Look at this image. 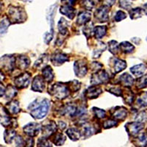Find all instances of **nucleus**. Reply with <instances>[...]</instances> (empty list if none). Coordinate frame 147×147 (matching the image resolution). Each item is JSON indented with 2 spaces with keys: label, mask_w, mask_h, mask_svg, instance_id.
I'll return each mask as SVG.
<instances>
[{
  "label": "nucleus",
  "mask_w": 147,
  "mask_h": 147,
  "mask_svg": "<svg viewBox=\"0 0 147 147\" xmlns=\"http://www.w3.org/2000/svg\"><path fill=\"white\" fill-rule=\"evenodd\" d=\"M135 145L138 147L147 146V132L142 134L133 140Z\"/></svg>",
  "instance_id": "obj_33"
},
{
  "label": "nucleus",
  "mask_w": 147,
  "mask_h": 147,
  "mask_svg": "<svg viewBox=\"0 0 147 147\" xmlns=\"http://www.w3.org/2000/svg\"><path fill=\"white\" fill-rule=\"evenodd\" d=\"M144 13L146 14V15H147V3H146L145 5H144Z\"/></svg>",
  "instance_id": "obj_57"
},
{
  "label": "nucleus",
  "mask_w": 147,
  "mask_h": 147,
  "mask_svg": "<svg viewBox=\"0 0 147 147\" xmlns=\"http://www.w3.org/2000/svg\"><path fill=\"white\" fill-rule=\"evenodd\" d=\"M126 18H127V14H126L124 11H122V10H119V11H117V13H115V17H114V20H115V22H119L122 20H124Z\"/></svg>",
  "instance_id": "obj_50"
},
{
  "label": "nucleus",
  "mask_w": 147,
  "mask_h": 147,
  "mask_svg": "<svg viewBox=\"0 0 147 147\" xmlns=\"http://www.w3.org/2000/svg\"><path fill=\"white\" fill-rule=\"evenodd\" d=\"M91 18V13L89 11H82L79 13L77 19V24L78 25L81 26L83 24H86L90 22Z\"/></svg>",
  "instance_id": "obj_21"
},
{
  "label": "nucleus",
  "mask_w": 147,
  "mask_h": 147,
  "mask_svg": "<svg viewBox=\"0 0 147 147\" xmlns=\"http://www.w3.org/2000/svg\"><path fill=\"white\" fill-rule=\"evenodd\" d=\"M49 94L58 100H63L69 96L71 91L67 83L56 82L49 88Z\"/></svg>",
  "instance_id": "obj_2"
},
{
  "label": "nucleus",
  "mask_w": 147,
  "mask_h": 147,
  "mask_svg": "<svg viewBox=\"0 0 147 147\" xmlns=\"http://www.w3.org/2000/svg\"><path fill=\"white\" fill-rule=\"evenodd\" d=\"M66 135L68 137L73 141H77L81 137V132L80 129L77 128H69L66 130Z\"/></svg>",
  "instance_id": "obj_24"
},
{
  "label": "nucleus",
  "mask_w": 147,
  "mask_h": 147,
  "mask_svg": "<svg viewBox=\"0 0 147 147\" xmlns=\"http://www.w3.org/2000/svg\"><path fill=\"white\" fill-rule=\"evenodd\" d=\"M109 11H110L109 7L103 5L97 9L94 13L95 19L100 23L107 22L109 20Z\"/></svg>",
  "instance_id": "obj_9"
},
{
  "label": "nucleus",
  "mask_w": 147,
  "mask_h": 147,
  "mask_svg": "<svg viewBox=\"0 0 147 147\" xmlns=\"http://www.w3.org/2000/svg\"><path fill=\"white\" fill-rule=\"evenodd\" d=\"M106 46L105 45L104 43H99V48L94 49V52H93V58H98L100 57L101 54L105 50Z\"/></svg>",
  "instance_id": "obj_46"
},
{
  "label": "nucleus",
  "mask_w": 147,
  "mask_h": 147,
  "mask_svg": "<svg viewBox=\"0 0 147 147\" xmlns=\"http://www.w3.org/2000/svg\"><path fill=\"white\" fill-rule=\"evenodd\" d=\"M69 60V57L62 52H55L51 56V62L55 66H59Z\"/></svg>",
  "instance_id": "obj_13"
},
{
  "label": "nucleus",
  "mask_w": 147,
  "mask_h": 147,
  "mask_svg": "<svg viewBox=\"0 0 147 147\" xmlns=\"http://www.w3.org/2000/svg\"><path fill=\"white\" fill-rule=\"evenodd\" d=\"M92 110H93V113L94 114L96 119H102L106 117V111L105 110L97 108V107H93Z\"/></svg>",
  "instance_id": "obj_43"
},
{
  "label": "nucleus",
  "mask_w": 147,
  "mask_h": 147,
  "mask_svg": "<svg viewBox=\"0 0 147 147\" xmlns=\"http://www.w3.org/2000/svg\"><path fill=\"white\" fill-rule=\"evenodd\" d=\"M16 147H24L25 146V141L24 140L22 136H18L15 138Z\"/></svg>",
  "instance_id": "obj_53"
},
{
  "label": "nucleus",
  "mask_w": 147,
  "mask_h": 147,
  "mask_svg": "<svg viewBox=\"0 0 147 147\" xmlns=\"http://www.w3.org/2000/svg\"><path fill=\"white\" fill-rule=\"evenodd\" d=\"M132 43H133V44L138 45V44H140V39L138 38H132Z\"/></svg>",
  "instance_id": "obj_56"
},
{
  "label": "nucleus",
  "mask_w": 147,
  "mask_h": 147,
  "mask_svg": "<svg viewBox=\"0 0 147 147\" xmlns=\"http://www.w3.org/2000/svg\"><path fill=\"white\" fill-rule=\"evenodd\" d=\"M21 1H22V2H29L30 0H21Z\"/></svg>",
  "instance_id": "obj_58"
},
{
  "label": "nucleus",
  "mask_w": 147,
  "mask_h": 147,
  "mask_svg": "<svg viewBox=\"0 0 147 147\" xmlns=\"http://www.w3.org/2000/svg\"><path fill=\"white\" fill-rule=\"evenodd\" d=\"M77 109V107L73 104H66L59 110V113L61 115H69L74 117Z\"/></svg>",
  "instance_id": "obj_17"
},
{
  "label": "nucleus",
  "mask_w": 147,
  "mask_h": 147,
  "mask_svg": "<svg viewBox=\"0 0 147 147\" xmlns=\"http://www.w3.org/2000/svg\"><path fill=\"white\" fill-rule=\"evenodd\" d=\"M115 1L116 0H103V2L105 3V5L110 7L115 4Z\"/></svg>",
  "instance_id": "obj_54"
},
{
  "label": "nucleus",
  "mask_w": 147,
  "mask_h": 147,
  "mask_svg": "<svg viewBox=\"0 0 147 147\" xmlns=\"http://www.w3.org/2000/svg\"><path fill=\"white\" fill-rule=\"evenodd\" d=\"M102 64L99 62H94L90 64V70L93 72H98L102 70Z\"/></svg>",
  "instance_id": "obj_52"
},
{
  "label": "nucleus",
  "mask_w": 147,
  "mask_h": 147,
  "mask_svg": "<svg viewBox=\"0 0 147 147\" xmlns=\"http://www.w3.org/2000/svg\"><path fill=\"white\" fill-rule=\"evenodd\" d=\"M10 114L7 113V110L2 108L1 106V124L5 127H10L14 126V119L10 117Z\"/></svg>",
  "instance_id": "obj_14"
},
{
  "label": "nucleus",
  "mask_w": 147,
  "mask_h": 147,
  "mask_svg": "<svg viewBox=\"0 0 147 147\" xmlns=\"http://www.w3.org/2000/svg\"><path fill=\"white\" fill-rule=\"evenodd\" d=\"M110 76L108 73L105 70H101L93 74L90 79V83L93 85H99L108 82Z\"/></svg>",
  "instance_id": "obj_4"
},
{
  "label": "nucleus",
  "mask_w": 147,
  "mask_h": 147,
  "mask_svg": "<svg viewBox=\"0 0 147 147\" xmlns=\"http://www.w3.org/2000/svg\"><path fill=\"white\" fill-rule=\"evenodd\" d=\"M113 69L114 72L115 74H118L119 72L122 71L123 70L126 69L127 67V63L124 60H120V59L117 58H113Z\"/></svg>",
  "instance_id": "obj_29"
},
{
  "label": "nucleus",
  "mask_w": 147,
  "mask_h": 147,
  "mask_svg": "<svg viewBox=\"0 0 147 147\" xmlns=\"http://www.w3.org/2000/svg\"><path fill=\"white\" fill-rule=\"evenodd\" d=\"M30 78H31V74L28 72H24L18 75V77H16L14 80L16 87L21 89L27 88L30 82Z\"/></svg>",
  "instance_id": "obj_8"
},
{
  "label": "nucleus",
  "mask_w": 147,
  "mask_h": 147,
  "mask_svg": "<svg viewBox=\"0 0 147 147\" xmlns=\"http://www.w3.org/2000/svg\"><path fill=\"white\" fill-rule=\"evenodd\" d=\"M10 23V22L8 20V18H4L3 19L1 20V35H4V34L7 32Z\"/></svg>",
  "instance_id": "obj_47"
},
{
  "label": "nucleus",
  "mask_w": 147,
  "mask_h": 147,
  "mask_svg": "<svg viewBox=\"0 0 147 147\" xmlns=\"http://www.w3.org/2000/svg\"><path fill=\"white\" fill-rule=\"evenodd\" d=\"M129 16H130L131 19H133V20L142 17V16L144 14V10L140 8V7H136V8L131 9L129 11Z\"/></svg>",
  "instance_id": "obj_36"
},
{
  "label": "nucleus",
  "mask_w": 147,
  "mask_h": 147,
  "mask_svg": "<svg viewBox=\"0 0 147 147\" xmlns=\"http://www.w3.org/2000/svg\"><path fill=\"white\" fill-rule=\"evenodd\" d=\"M48 62V55H42L40 57V58L37 60L36 62L35 63L34 67L38 68V69H40L42 67H44L46 64Z\"/></svg>",
  "instance_id": "obj_39"
},
{
  "label": "nucleus",
  "mask_w": 147,
  "mask_h": 147,
  "mask_svg": "<svg viewBox=\"0 0 147 147\" xmlns=\"http://www.w3.org/2000/svg\"><path fill=\"white\" fill-rule=\"evenodd\" d=\"M135 82L133 77L128 73H124L119 77V84L127 88H130Z\"/></svg>",
  "instance_id": "obj_20"
},
{
  "label": "nucleus",
  "mask_w": 147,
  "mask_h": 147,
  "mask_svg": "<svg viewBox=\"0 0 147 147\" xmlns=\"http://www.w3.org/2000/svg\"><path fill=\"white\" fill-rule=\"evenodd\" d=\"M41 128L42 127L38 123L32 122V123H29L25 127H24L23 129L26 135L31 138H33L38 135Z\"/></svg>",
  "instance_id": "obj_10"
},
{
  "label": "nucleus",
  "mask_w": 147,
  "mask_h": 147,
  "mask_svg": "<svg viewBox=\"0 0 147 147\" xmlns=\"http://www.w3.org/2000/svg\"><path fill=\"white\" fill-rule=\"evenodd\" d=\"M88 65L85 60H80L76 61L74 63V71L76 76L78 77H83L88 73Z\"/></svg>",
  "instance_id": "obj_7"
},
{
  "label": "nucleus",
  "mask_w": 147,
  "mask_h": 147,
  "mask_svg": "<svg viewBox=\"0 0 147 147\" xmlns=\"http://www.w3.org/2000/svg\"><path fill=\"white\" fill-rule=\"evenodd\" d=\"M146 69V65L145 64L141 63L132 66L130 69V71L132 72L133 75L136 76V77H140V76H142L144 74Z\"/></svg>",
  "instance_id": "obj_28"
},
{
  "label": "nucleus",
  "mask_w": 147,
  "mask_h": 147,
  "mask_svg": "<svg viewBox=\"0 0 147 147\" xmlns=\"http://www.w3.org/2000/svg\"><path fill=\"white\" fill-rule=\"evenodd\" d=\"M122 98H123L124 103L126 105H131L134 102V100L136 99L135 95L130 90H127L125 91H123Z\"/></svg>",
  "instance_id": "obj_31"
},
{
  "label": "nucleus",
  "mask_w": 147,
  "mask_h": 147,
  "mask_svg": "<svg viewBox=\"0 0 147 147\" xmlns=\"http://www.w3.org/2000/svg\"><path fill=\"white\" fill-rule=\"evenodd\" d=\"M58 27L59 34L63 36H66L68 35L69 30H68V23L64 18H61L60 19L57 24Z\"/></svg>",
  "instance_id": "obj_30"
},
{
  "label": "nucleus",
  "mask_w": 147,
  "mask_h": 147,
  "mask_svg": "<svg viewBox=\"0 0 147 147\" xmlns=\"http://www.w3.org/2000/svg\"><path fill=\"white\" fill-rule=\"evenodd\" d=\"M7 18L11 24H19L25 22L27 13L21 7L10 6L7 11Z\"/></svg>",
  "instance_id": "obj_3"
},
{
  "label": "nucleus",
  "mask_w": 147,
  "mask_h": 147,
  "mask_svg": "<svg viewBox=\"0 0 147 147\" xmlns=\"http://www.w3.org/2000/svg\"><path fill=\"white\" fill-rule=\"evenodd\" d=\"M58 127L60 130H63L66 127V124L63 121H59L58 122Z\"/></svg>",
  "instance_id": "obj_55"
},
{
  "label": "nucleus",
  "mask_w": 147,
  "mask_h": 147,
  "mask_svg": "<svg viewBox=\"0 0 147 147\" xmlns=\"http://www.w3.org/2000/svg\"><path fill=\"white\" fill-rule=\"evenodd\" d=\"M107 31V27L106 26H97L94 28V33L96 38L101 39L106 35Z\"/></svg>",
  "instance_id": "obj_34"
},
{
  "label": "nucleus",
  "mask_w": 147,
  "mask_h": 147,
  "mask_svg": "<svg viewBox=\"0 0 147 147\" xmlns=\"http://www.w3.org/2000/svg\"><path fill=\"white\" fill-rule=\"evenodd\" d=\"M17 94V90L16 88L13 86V85H8L6 89H5V96L7 98V99H11L13 97L15 96Z\"/></svg>",
  "instance_id": "obj_37"
},
{
  "label": "nucleus",
  "mask_w": 147,
  "mask_h": 147,
  "mask_svg": "<svg viewBox=\"0 0 147 147\" xmlns=\"http://www.w3.org/2000/svg\"><path fill=\"white\" fill-rule=\"evenodd\" d=\"M118 124H119L118 121H116L115 119H107V120L104 121L102 126L105 129H110L112 128V127H116V126H118Z\"/></svg>",
  "instance_id": "obj_48"
},
{
  "label": "nucleus",
  "mask_w": 147,
  "mask_h": 147,
  "mask_svg": "<svg viewBox=\"0 0 147 147\" xmlns=\"http://www.w3.org/2000/svg\"><path fill=\"white\" fill-rule=\"evenodd\" d=\"M46 80L43 76L37 75L34 77L32 82V90L35 92H43L45 89Z\"/></svg>",
  "instance_id": "obj_12"
},
{
  "label": "nucleus",
  "mask_w": 147,
  "mask_h": 147,
  "mask_svg": "<svg viewBox=\"0 0 147 147\" xmlns=\"http://www.w3.org/2000/svg\"><path fill=\"white\" fill-rule=\"evenodd\" d=\"M119 5L120 7L123 9H125L127 10H130L131 7H132V4L129 2L128 0H119Z\"/></svg>",
  "instance_id": "obj_51"
},
{
  "label": "nucleus",
  "mask_w": 147,
  "mask_h": 147,
  "mask_svg": "<svg viewBox=\"0 0 147 147\" xmlns=\"http://www.w3.org/2000/svg\"><path fill=\"white\" fill-rule=\"evenodd\" d=\"M94 28L93 27V23L91 22L86 24L83 28V33L86 36L88 39H89L92 36V33L94 32Z\"/></svg>",
  "instance_id": "obj_40"
},
{
  "label": "nucleus",
  "mask_w": 147,
  "mask_h": 147,
  "mask_svg": "<svg viewBox=\"0 0 147 147\" xmlns=\"http://www.w3.org/2000/svg\"><path fill=\"white\" fill-rule=\"evenodd\" d=\"M42 76L47 82H51L54 79V71L52 70V67L47 65L42 70Z\"/></svg>",
  "instance_id": "obj_26"
},
{
  "label": "nucleus",
  "mask_w": 147,
  "mask_h": 147,
  "mask_svg": "<svg viewBox=\"0 0 147 147\" xmlns=\"http://www.w3.org/2000/svg\"><path fill=\"white\" fill-rule=\"evenodd\" d=\"M102 93V90L99 86L92 85L85 91V96L89 99H96Z\"/></svg>",
  "instance_id": "obj_16"
},
{
  "label": "nucleus",
  "mask_w": 147,
  "mask_h": 147,
  "mask_svg": "<svg viewBox=\"0 0 147 147\" xmlns=\"http://www.w3.org/2000/svg\"><path fill=\"white\" fill-rule=\"evenodd\" d=\"M16 132L13 128L7 129L4 132V140L7 144H11L13 140L16 138Z\"/></svg>",
  "instance_id": "obj_32"
},
{
  "label": "nucleus",
  "mask_w": 147,
  "mask_h": 147,
  "mask_svg": "<svg viewBox=\"0 0 147 147\" xmlns=\"http://www.w3.org/2000/svg\"><path fill=\"white\" fill-rule=\"evenodd\" d=\"M38 147H52L51 141L47 138H40L38 140Z\"/></svg>",
  "instance_id": "obj_44"
},
{
  "label": "nucleus",
  "mask_w": 147,
  "mask_h": 147,
  "mask_svg": "<svg viewBox=\"0 0 147 147\" xmlns=\"http://www.w3.org/2000/svg\"><path fill=\"white\" fill-rule=\"evenodd\" d=\"M136 86L138 88L142 89L147 87V74L141 76L136 80Z\"/></svg>",
  "instance_id": "obj_41"
},
{
  "label": "nucleus",
  "mask_w": 147,
  "mask_h": 147,
  "mask_svg": "<svg viewBox=\"0 0 147 147\" xmlns=\"http://www.w3.org/2000/svg\"><path fill=\"white\" fill-rule=\"evenodd\" d=\"M50 138L52 142L56 146L63 145L65 141V136L61 132H55Z\"/></svg>",
  "instance_id": "obj_25"
},
{
  "label": "nucleus",
  "mask_w": 147,
  "mask_h": 147,
  "mask_svg": "<svg viewBox=\"0 0 147 147\" xmlns=\"http://www.w3.org/2000/svg\"><path fill=\"white\" fill-rule=\"evenodd\" d=\"M80 4L83 8L88 10H90L95 5V2L94 0H80Z\"/></svg>",
  "instance_id": "obj_45"
},
{
  "label": "nucleus",
  "mask_w": 147,
  "mask_h": 147,
  "mask_svg": "<svg viewBox=\"0 0 147 147\" xmlns=\"http://www.w3.org/2000/svg\"><path fill=\"white\" fill-rule=\"evenodd\" d=\"M16 66V57L12 55H5L1 58V67L7 72L13 70Z\"/></svg>",
  "instance_id": "obj_6"
},
{
  "label": "nucleus",
  "mask_w": 147,
  "mask_h": 147,
  "mask_svg": "<svg viewBox=\"0 0 147 147\" xmlns=\"http://www.w3.org/2000/svg\"><path fill=\"white\" fill-rule=\"evenodd\" d=\"M30 65V60L24 55H20L16 58V66L21 70L27 69Z\"/></svg>",
  "instance_id": "obj_18"
},
{
  "label": "nucleus",
  "mask_w": 147,
  "mask_h": 147,
  "mask_svg": "<svg viewBox=\"0 0 147 147\" xmlns=\"http://www.w3.org/2000/svg\"><path fill=\"white\" fill-rule=\"evenodd\" d=\"M127 116V110L124 107H115L111 110V117L116 121L125 120Z\"/></svg>",
  "instance_id": "obj_11"
},
{
  "label": "nucleus",
  "mask_w": 147,
  "mask_h": 147,
  "mask_svg": "<svg viewBox=\"0 0 147 147\" xmlns=\"http://www.w3.org/2000/svg\"><path fill=\"white\" fill-rule=\"evenodd\" d=\"M42 132H43V136L45 138H50L52 135L57 132V126L56 123L54 121H50L49 124H46L41 128Z\"/></svg>",
  "instance_id": "obj_15"
},
{
  "label": "nucleus",
  "mask_w": 147,
  "mask_h": 147,
  "mask_svg": "<svg viewBox=\"0 0 147 147\" xmlns=\"http://www.w3.org/2000/svg\"><path fill=\"white\" fill-rule=\"evenodd\" d=\"M125 128L129 136L131 137H136L144 128V124L140 121L129 122L125 125Z\"/></svg>",
  "instance_id": "obj_5"
},
{
  "label": "nucleus",
  "mask_w": 147,
  "mask_h": 147,
  "mask_svg": "<svg viewBox=\"0 0 147 147\" xmlns=\"http://www.w3.org/2000/svg\"><path fill=\"white\" fill-rule=\"evenodd\" d=\"M60 12L63 15H65L69 19H73L76 15V10L70 5H63L60 8Z\"/></svg>",
  "instance_id": "obj_22"
},
{
  "label": "nucleus",
  "mask_w": 147,
  "mask_h": 147,
  "mask_svg": "<svg viewBox=\"0 0 147 147\" xmlns=\"http://www.w3.org/2000/svg\"><path fill=\"white\" fill-rule=\"evenodd\" d=\"M108 49L109 51L114 55H117V53L120 50V47H119V44H118V42L113 40H110L108 43Z\"/></svg>",
  "instance_id": "obj_38"
},
{
  "label": "nucleus",
  "mask_w": 147,
  "mask_h": 147,
  "mask_svg": "<svg viewBox=\"0 0 147 147\" xmlns=\"http://www.w3.org/2000/svg\"><path fill=\"white\" fill-rule=\"evenodd\" d=\"M146 41H147V36H146Z\"/></svg>",
  "instance_id": "obj_59"
},
{
  "label": "nucleus",
  "mask_w": 147,
  "mask_h": 147,
  "mask_svg": "<svg viewBox=\"0 0 147 147\" xmlns=\"http://www.w3.org/2000/svg\"><path fill=\"white\" fill-rule=\"evenodd\" d=\"M81 127V135L84 138H88L94 134V128L90 126L88 122H84L83 124H80Z\"/></svg>",
  "instance_id": "obj_19"
},
{
  "label": "nucleus",
  "mask_w": 147,
  "mask_h": 147,
  "mask_svg": "<svg viewBox=\"0 0 147 147\" xmlns=\"http://www.w3.org/2000/svg\"><path fill=\"white\" fill-rule=\"evenodd\" d=\"M119 47H120V50L123 52L125 54L132 53L135 49V47L128 41H123L119 44Z\"/></svg>",
  "instance_id": "obj_35"
},
{
  "label": "nucleus",
  "mask_w": 147,
  "mask_h": 147,
  "mask_svg": "<svg viewBox=\"0 0 147 147\" xmlns=\"http://www.w3.org/2000/svg\"><path fill=\"white\" fill-rule=\"evenodd\" d=\"M67 85L69 86V88L71 92H77L78 91L81 87V83L77 80H72L70 82H67Z\"/></svg>",
  "instance_id": "obj_42"
},
{
  "label": "nucleus",
  "mask_w": 147,
  "mask_h": 147,
  "mask_svg": "<svg viewBox=\"0 0 147 147\" xmlns=\"http://www.w3.org/2000/svg\"><path fill=\"white\" fill-rule=\"evenodd\" d=\"M6 110L7 113L10 115H15L19 113L20 111V107H19V103L18 101L13 100L11 102H8L6 105Z\"/></svg>",
  "instance_id": "obj_23"
},
{
  "label": "nucleus",
  "mask_w": 147,
  "mask_h": 147,
  "mask_svg": "<svg viewBox=\"0 0 147 147\" xmlns=\"http://www.w3.org/2000/svg\"><path fill=\"white\" fill-rule=\"evenodd\" d=\"M50 106V102L47 99L34 101L28 106L30 115L35 119H41L47 115Z\"/></svg>",
  "instance_id": "obj_1"
},
{
  "label": "nucleus",
  "mask_w": 147,
  "mask_h": 147,
  "mask_svg": "<svg viewBox=\"0 0 147 147\" xmlns=\"http://www.w3.org/2000/svg\"><path fill=\"white\" fill-rule=\"evenodd\" d=\"M108 92L113 94L116 96H122L123 91L119 86H113L108 89Z\"/></svg>",
  "instance_id": "obj_49"
},
{
  "label": "nucleus",
  "mask_w": 147,
  "mask_h": 147,
  "mask_svg": "<svg viewBox=\"0 0 147 147\" xmlns=\"http://www.w3.org/2000/svg\"><path fill=\"white\" fill-rule=\"evenodd\" d=\"M136 103L139 107H147V91H143L136 98Z\"/></svg>",
  "instance_id": "obj_27"
}]
</instances>
